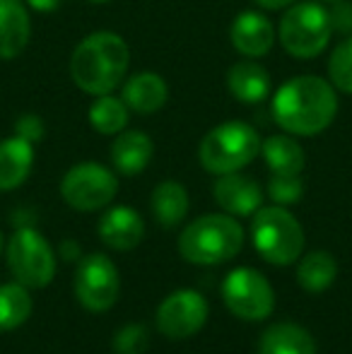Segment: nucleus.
Listing matches in <instances>:
<instances>
[{
  "instance_id": "obj_1",
  "label": "nucleus",
  "mask_w": 352,
  "mask_h": 354,
  "mask_svg": "<svg viewBox=\"0 0 352 354\" xmlns=\"http://www.w3.org/2000/svg\"><path fill=\"white\" fill-rule=\"evenodd\" d=\"M275 123L295 138L324 133L338 113V94L328 80L319 75H299L275 89L270 102Z\"/></svg>"
},
{
  "instance_id": "obj_2",
  "label": "nucleus",
  "mask_w": 352,
  "mask_h": 354,
  "mask_svg": "<svg viewBox=\"0 0 352 354\" xmlns=\"http://www.w3.org/2000/svg\"><path fill=\"white\" fill-rule=\"evenodd\" d=\"M131 68V48L113 32H94L82 39L71 56V77L85 94H113Z\"/></svg>"
},
{
  "instance_id": "obj_3",
  "label": "nucleus",
  "mask_w": 352,
  "mask_h": 354,
  "mask_svg": "<svg viewBox=\"0 0 352 354\" xmlns=\"http://www.w3.org/2000/svg\"><path fill=\"white\" fill-rule=\"evenodd\" d=\"M244 246V229L232 214H203L186 224L178 236V253L193 266H220Z\"/></svg>"
},
{
  "instance_id": "obj_4",
  "label": "nucleus",
  "mask_w": 352,
  "mask_h": 354,
  "mask_svg": "<svg viewBox=\"0 0 352 354\" xmlns=\"http://www.w3.org/2000/svg\"><path fill=\"white\" fill-rule=\"evenodd\" d=\"M261 154V136L251 123L225 121L205 133L198 147V159L207 174H232L249 167Z\"/></svg>"
},
{
  "instance_id": "obj_5",
  "label": "nucleus",
  "mask_w": 352,
  "mask_h": 354,
  "mask_svg": "<svg viewBox=\"0 0 352 354\" xmlns=\"http://www.w3.org/2000/svg\"><path fill=\"white\" fill-rule=\"evenodd\" d=\"M251 239L259 256L275 268L292 266L304 251V229L285 205L259 207L251 222Z\"/></svg>"
},
{
  "instance_id": "obj_6",
  "label": "nucleus",
  "mask_w": 352,
  "mask_h": 354,
  "mask_svg": "<svg viewBox=\"0 0 352 354\" xmlns=\"http://www.w3.org/2000/svg\"><path fill=\"white\" fill-rule=\"evenodd\" d=\"M331 34V15L324 3H311V0H297L295 5L285 10L277 27V41L282 44L292 58L309 61L328 48Z\"/></svg>"
},
{
  "instance_id": "obj_7",
  "label": "nucleus",
  "mask_w": 352,
  "mask_h": 354,
  "mask_svg": "<svg viewBox=\"0 0 352 354\" xmlns=\"http://www.w3.org/2000/svg\"><path fill=\"white\" fill-rule=\"evenodd\" d=\"M5 258L12 277L29 289H44L56 277V251L34 227H17L5 243Z\"/></svg>"
},
{
  "instance_id": "obj_8",
  "label": "nucleus",
  "mask_w": 352,
  "mask_h": 354,
  "mask_svg": "<svg viewBox=\"0 0 352 354\" xmlns=\"http://www.w3.org/2000/svg\"><path fill=\"white\" fill-rule=\"evenodd\" d=\"M118 178L99 162H80L66 171L61 181V198L77 212H97L113 203Z\"/></svg>"
},
{
  "instance_id": "obj_9",
  "label": "nucleus",
  "mask_w": 352,
  "mask_h": 354,
  "mask_svg": "<svg viewBox=\"0 0 352 354\" xmlns=\"http://www.w3.org/2000/svg\"><path fill=\"white\" fill-rule=\"evenodd\" d=\"M222 301L237 318L259 323L275 308V292L263 272L254 268H234L222 282Z\"/></svg>"
},
{
  "instance_id": "obj_10",
  "label": "nucleus",
  "mask_w": 352,
  "mask_h": 354,
  "mask_svg": "<svg viewBox=\"0 0 352 354\" xmlns=\"http://www.w3.org/2000/svg\"><path fill=\"white\" fill-rule=\"evenodd\" d=\"M73 287H75V297L80 306H85L92 313H104L118 301L121 275L109 256L89 253L77 261Z\"/></svg>"
},
{
  "instance_id": "obj_11",
  "label": "nucleus",
  "mask_w": 352,
  "mask_h": 354,
  "mask_svg": "<svg viewBox=\"0 0 352 354\" xmlns=\"http://www.w3.org/2000/svg\"><path fill=\"white\" fill-rule=\"evenodd\" d=\"M210 308L201 292L196 289H176L162 299L155 311L157 330L169 340H186L205 326Z\"/></svg>"
},
{
  "instance_id": "obj_12",
  "label": "nucleus",
  "mask_w": 352,
  "mask_h": 354,
  "mask_svg": "<svg viewBox=\"0 0 352 354\" xmlns=\"http://www.w3.org/2000/svg\"><path fill=\"white\" fill-rule=\"evenodd\" d=\"M212 198L222 207V212L232 217H254L256 210L263 207V188L256 178H249L241 171L217 176Z\"/></svg>"
},
{
  "instance_id": "obj_13",
  "label": "nucleus",
  "mask_w": 352,
  "mask_h": 354,
  "mask_svg": "<svg viewBox=\"0 0 352 354\" xmlns=\"http://www.w3.org/2000/svg\"><path fill=\"white\" fill-rule=\"evenodd\" d=\"M277 32L259 10H244L230 27V41L244 58H263L275 46Z\"/></svg>"
},
{
  "instance_id": "obj_14",
  "label": "nucleus",
  "mask_w": 352,
  "mask_h": 354,
  "mask_svg": "<svg viewBox=\"0 0 352 354\" xmlns=\"http://www.w3.org/2000/svg\"><path fill=\"white\" fill-rule=\"evenodd\" d=\"M99 239L113 251H133L145 236V222L133 207L113 205L99 219Z\"/></svg>"
},
{
  "instance_id": "obj_15",
  "label": "nucleus",
  "mask_w": 352,
  "mask_h": 354,
  "mask_svg": "<svg viewBox=\"0 0 352 354\" xmlns=\"http://www.w3.org/2000/svg\"><path fill=\"white\" fill-rule=\"evenodd\" d=\"M227 89L230 94L241 104H261L270 97L272 92V80L270 73L261 66L256 58H244L230 66L227 71Z\"/></svg>"
},
{
  "instance_id": "obj_16",
  "label": "nucleus",
  "mask_w": 352,
  "mask_h": 354,
  "mask_svg": "<svg viewBox=\"0 0 352 354\" xmlns=\"http://www.w3.org/2000/svg\"><path fill=\"white\" fill-rule=\"evenodd\" d=\"M121 99L133 113L140 116H150L157 113L169 99V87H167L165 77L157 73H136L131 77L123 80L121 84Z\"/></svg>"
},
{
  "instance_id": "obj_17",
  "label": "nucleus",
  "mask_w": 352,
  "mask_h": 354,
  "mask_svg": "<svg viewBox=\"0 0 352 354\" xmlns=\"http://www.w3.org/2000/svg\"><path fill=\"white\" fill-rule=\"evenodd\" d=\"M32 19L24 0H0V61H12L27 48Z\"/></svg>"
},
{
  "instance_id": "obj_18",
  "label": "nucleus",
  "mask_w": 352,
  "mask_h": 354,
  "mask_svg": "<svg viewBox=\"0 0 352 354\" xmlns=\"http://www.w3.org/2000/svg\"><path fill=\"white\" fill-rule=\"evenodd\" d=\"M155 154V142L142 131H123L111 142L113 171L121 176H138L147 169Z\"/></svg>"
},
{
  "instance_id": "obj_19",
  "label": "nucleus",
  "mask_w": 352,
  "mask_h": 354,
  "mask_svg": "<svg viewBox=\"0 0 352 354\" xmlns=\"http://www.w3.org/2000/svg\"><path fill=\"white\" fill-rule=\"evenodd\" d=\"M34 167V145L19 136L0 140V191H15L29 178Z\"/></svg>"
},
{
  "instance_id": "obj_20",
  "label": "nucleus",
  "mask_w": 352,
  "mask_h": 354,
  "mask_svg": "<svg viewBox=\"0 0 352 354\" xmlns=\"http://www.w3.org/2000/svg\"><path fill=\"white\" fill-rule=\"evenodd\" d=\"M261 157L270 174L277 176H299L306 164L304 149L290 133H277L261 140Z\"/></svg>"
},
{
  "instance_id": "obj_21",
  "label": "nucleus",
  "mask_w": 352,
  "mask_h": 354,
  "mask_svg": "<svg viewBox=\"0 0 352 354\" xmlns=\"http://www.w3.org/2000/svg\"><path fill=\"white\" fill-rule=\"evenodd\" d=\"M259 354H316V342L297 323H272L261 335Z\"/></svg>"
},
{
  "instance_id": "obj_22",
  "label": "nucleus",
  "mask_w": 352,
  "mask_h": 354,
  "mask_svg": "<svg viewBox=\"0 0 352 354\" xmlns=\"http://www.w3.org/2000/svg\"><path fill=\"white\" fill-rule=\"evenodd\" d=\"M188 207H191L188 191L178 181H162L150 196V210L165 229L178 227L186 219Z\"/></svg>"
},
{
  "instance_id": "obj_23",
  "label": "nucleus",
  "mask_w": 352,
  "mask_h": 354,
  "mask_svg": "<svg viewBox=\"0 0 352 354\" xmlns=\"http://www.w3.org/2000/svg\"><path fill=\"white\" fill-rule=\"evenodd\" d=\"M338 277V263L328 251H311L297 263V282L304 292H326Z\"/></svg>"
},
{
  "instance_id": "obj_24",
  "label": "nucleus",
  "mask_w": 352,
  "mask_h": 354,
  "mask_svg": "<svg viewBox=\"0 0 352 354\" xmlns=\"http://www.w3.org/2000/svg\"><path fill=\"white\" fill-rule=\"evenodd\" d=\"M87 118L99 136H118L126 131L131 121V109L116 94H102V97H94Z\"/></svg>"
},
{
  "instance_id": "obj_25",
  "label": "nucleus",
  "mask_w": 352,
  "mask_h": 354,
  "mask_svg": "<svg viewBox=\"0 0 352 354\" xmlns=\"http://www.w3.org/2000/svg\"><path fill=\"white\" fill-rule=\"evenodd\" d=\"M32 316V294L29 287L15 282L0 284V333L17 330Z\"/></svg>"
},
{
  "instance_id": "obj_26",
  "label": "nucleus",
  "mask_w": 352,
  "mask_h": 354,
  "mask_svg": "<svg viewBox=\"0 0 352 354\" xmlns=\"http://www.w3.org/2000/svg\"><path fill=\"white\" fill-rule=\"evenodd\" d=\"M328 82L345 94H352V34L338 41L328 58Z\"/></svg>"
},
{
  "instance_id": "obj_27",
  "label": "nucleus",
  "mask_w": 352,
  "mask_h": 354,
  "mask_svg": "<svg viewBox=\"0 0 352 354\" xmlns=\"http://www.w3.org/2000/svg\"><path fill=\"white\" fill-rule=\"evenodd\" d=\"M150 347V333L142 323H128L116 330L111 340L113 354H145Z\"/></svg>"
},
{
  "instance_id": "obj_28",
  "label": "nucleus",
  "mask_w": 352,
  "mask_h": 354,
  "mask_svg": "<svg viewBox=\"0 0 352 354\" xmlns=\"http://www.w3.org/2000/svg\"><path fill=\"white\" fill-rule=\"evenodd\" d=\"M268 196L275 205H295L304 196V181L299 176H277L270 174V181H268Z\"/></svg>"
},
{
  "instance_id": "obj_29",
  "label": "nucleus",
  "mask_w": 352,
  "mask_h": 354,
  "mask_svg": "<svg viewBox=\"0 0 352 354\" xmlns=\"http://www.w3.org/2000/svg\"><path fill=\"white\" fill-rule=\"evenodd\" d=\"M15 136L37 145L46 136V126H44L41 116H37V113H22V116H17V121H15Z\"/></svg>"
},
{
  "instance_id": "obj_30",
  "label": "nucleus",
  "mask_w": 352,
  "mask_h": 354,
  "mask_svg": "<svg viewBox=\"0 0 352 354\" xmlns=\"http://www.w3.org/2000/svg\"><path fill=\"white\" fill-rule=\"evenodd\" d=\"M331 5H333V8L328 10L331 27L343 34H352V5L348 0H338V3H331Z\"/></svg>"
},
{
  "instance_id": "obj_31",
  "label": "nucleus",
  "mask_w": 352,
  "mask_h": 354,
  "mask_svg": "<svg viewBox=\"0 0 352 354\" xmlns=\"http://www.w3.org/2000/svg\"><path fill=\"white\" fill-rule=\"evenodd\" d=\"M63 0H24V5L32 10H37V12H53V10L61 8Z\"/></svg>"
},
{
  "instance_id": "obj_32",
  "label": "nucleus",
  "mask_w": 352,
  "mask_h": 354,
  "mask_svg": "<svg viewBox=\"0 0 352 354\" xmlns=\"http://www.w3.org/2000/svg\"><path fill=\"white\" fill-rule=\"evenodd\" d=\"M61 258H66L68 263H77V261H80V246H77L73 239L63 241L61 243Z\"/></svg>"
},
{
  "instance_id": "obj_33",
  "label": "nucleus",
  "mask_w": 352,
  "mask_h": 354,
  "mask_svg": "<svg viewBox=\"0 0 352 354\" xmlns=\"http://www.w3.org/2000/svg\"><path fill=\"white\" fill-rule=\"evenodd\" d=\"M259 8L263 10H270V12H275V10H287L290 5H295L297 0H254Z\"/></svg>"
},
{
  "instance_id": "obj_34",
  "label": "nucleus",
  "mask_w": 352,
  "mask_h": 354,
  "mask_svg": "<svg viewBox=\"0 0 352 354\" xmlns=\"http://www.w3.org/2000/svg\"><path fill=\"white\" fill-rule=\"evenodd\" d=\"M87 3H94V5H104V3H111V0H87Z\"/></svg>"
},
{
  "instance_id": "obj_35",
  "label": "nucleus",
  "mask_w": 352,
  "mask_h": 354,
  "mask_svg": "<svg viewBox=\"0 0 352 354\" xmlns=\"http://www.w3.org/2000/svg\"><path fill=\"white\" fill-rule=\"evenodd\" d=\"M0 256H3V234H0Z\"/></svg>"
},
{
  "instance_id": "obj_36",
  "label": "nucleus",
  "mask_w": 352,
  "mask_h": 354,
  "mask_svg": "<svg viewBox=\"0 0 352 354\" xmlns=\"http://www.w3.org/2000/svg\"><path fill=\"white\" fill-rule=\"evenodd\" d=\"M321 3H338V0H321Z\"/></svg>"
}]
</instances>
